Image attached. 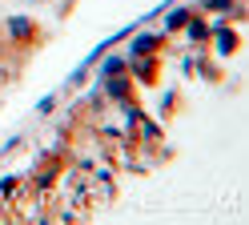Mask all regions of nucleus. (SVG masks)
I'll return each mask as SVG.
<instances>
[{"label":"nucleus","mask_w":249,"mask_h":225,"mask_svg":"<svg viewBox=\"0 0 249 225\" xmlns=\"http://www.w3.org/2000/svg\"><path fill=\"white\" fill-rule=\"evenodd\" d=\"M153 48H157V37H137L133 40V56H149Z\"/></svg>","instance_id":"obj_1"},{"label":"nucleus","mask_w":249,"mask_h":225,"mask_svg":"<svg viewBox=\"0 0 249 225\" xmlns=\"http://www.w3.org/2000/svg\"><path fill=\"white\" fill-rule=\"evenodd\" d=\"M217 48H221V53H233V48H237V37H233L229 28H217Z\"/></svg>","instance_id":"obj_2"},{"label":"nucleus","mask_w":249,"mask_h":225,"mask_svg":"<svg viewBox=\"0 0 249 225\" xmlns=\"http://www.w3.org/2000/svg\"><path fill=\"white\" fill-rule=\"evenodd\" d=\"M28 32H33V24H28L24 16H17V20H12V37H28Z\"/></svg>","instance_id":"obj_3"},{"label":"nucleus","mask_w":249,"mask_h":225,"mask_svg":"<svg viewBox=\"0 0 249 225\" xmlns=\"http://www.w3.org/2000/svg\"><path fill=\"white\" fill-rule=\"evenodd\" d=\"M108 93H113V96H124V93H129V85H124V80H117L113 73H108Z\"/></svg>","instance_id":"obj_4"},{"label":"nucleus","mask_w":249,"mask_h":225,"mask_svg":"<svg viewBox=\"0 0 249 225\" xmlns=\"http://www.w3.org/2000/svg\"><path fill=\"white\" fill-rule=\"evenodd\" d=\"M185 20H189V16H185V12H173V16H169V28H181Z\"/></svg>","instance_id":"obj_5"}]
</instances>
